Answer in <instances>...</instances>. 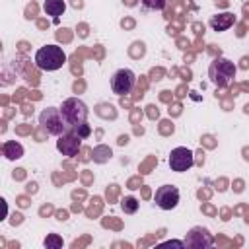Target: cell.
<instances>
[{"mask_svg":"<svg viewBox=\"0 0 249 249\" xmlns=\"http://www.w3.org/2000/svg\"><path fill=\"white\" fill-rule=\"evenodd\" d=\"M66 62V53L58 45H45L35 53V64L37 68L45 72H54L60 70Z\"/></svg>","mask_w":249,"mask_h":249,"instance_id":"obj_1","label":"cell"},{"mask_svg":"<svg viewBox=\"0 0 249 249\" xmlns=\"http://www.w3.org/2000/svg\"><path fill=\"white\" fill-rule=\"evenodd\" d=\"M39 124L51 136H62L64 132L70 130V126L66 124V121H64V117H62V113H60L58 107H47V109H43L41 115H39Z\"/></svg>","mask_w":249,"mask_h":249,"instance_id":"obj_2","label":"cell"},{"mask_svg":"<svg viewBox=\"0 0 249 249\" xmlns=\"http://www.w3.org/2000/svg\"><path fill=\"white\" fill-rule=\"evenodd\" d=\"M58 109H60V113H62V117H64V121H66V124H68L70 128L76 126V124L86 123L88 113H89V111H88V105H86L82 99H78V97H68V99H64Z\"/></svg>","mask_w":249,"mask_h":249,"instance_id":"obj_3","label":"cell"},{"mask_svg":"<svg viewBox=\"0 0 249 249\" xmlns=\"http://www.w3.org/2000/svg\"><path fill=\"white\" fill-rule=\"evenodd\" d=\"M208 76H210V82H212L214 86L224 88V86H228V84L231 82V78L235 76V66H233L231 60L218 56V58H214V60L210 62V66H208Z\"/></svg>","mask_w":249,"mask_h":249,"instance_id":"obj_4","label":"cell"},{"mask_svg":"<svg viewBox=\"0 0 249 249\" xmlns=\"http://www.w3.org/2000/svg\"><path fill=\"white\" fill-rule=\"evenodd\" d=\"M136 84V74L130 68H121L111 76V89L117 95H126Z\"/></svg>","mask_w":249,"mask_h":249,"instance_id":"obj_5","label":"cell"},{"mask_svg":"<svg viewBox=\"0 0 249 249\" xmlns=\"http://www.w3.org/2000/svg\"><path fill=\"white\" fill-rule=\"evenodd\" d=\"M167 163H169V169H171V171L183 173V171H187V169H191V167L195 165V156H193V152H191L189 148L177 146V148L171 150Z\"/></svg>","mask_w":249,"mask_h":249,"instance_id":"obj_6","label":"cell"},{"mask_svg":"<svg viewBox=\"0 0 249 249\" xmlns=\"http://www.w3.org/2000/svg\"><path fill=\"white\" fill-rule=\"evenodd\" d=\"M156 206L161 210H173L179 204V189L175 185H161L156 191Z\"/></svg>","mask_w":249,"mask_h":249,"instance_id":"obj_7","label":"cell"},{"mask_svg":"<svg viewBox=\"0 0 249 249\" xmlns=\"http://www.w3.org/2000/svg\"><path fill=\"white\" fill-rule=\"evenodd\" d=\"M212 243H214L212 235L202 226L191 228V231L187 233V239H185V247H191V249H208V247H212Z\"/></svg>","mask_w":249,"mask_h":249,"instance_id":"obj_8","label":"cell"},{"mask_svg":"<svg viewBox=\"0 0 249 249\" xmlns=\"http://www.w3.org/2000/svg\"><path fill=\"white\" fill-rule=\"evenodd\" d=\"M80 146H82V138L76 136L72 130H68L62 136H58V142H56L58 152H62L64 156H76L78 150H80Z\"/></svg>","mask_w":249,"mask_h":249,"instance_id":"obj_9","label":"cell"},{"mask_svg":"<svg viewBox=\"0 0 249 249\" xmlns=\"http://www.w3.org/2000/svg\"><path fill=\"white\" fill-rule=\"evenodd\" d=\"M235 23V16L231 12H224V14H218V16H212L208 25L214 29V31H228L231 25Z\"/></svg>","mask_w":249,"mask_h":249,"instance_id":"obj_10","label":"cell"},{"mask_svg":"<svg viewBox=\"0 0 249 249\" xmlns=\"http://www.w3.org/2000/svg\"><path fill=\"white\" fill-rule=\"evenodd\" d=\"M2 154L6 156V160H12V161L19 160L23 156V146L16 140H8V142L2 144Z\"/></svg>","mask_w":249,"mask_h":249,"instance_id":"obj_11","label":"cell"},{"mask_svg":"<svg viewBox=\"0 0 249 249\" xmlns=\"http://www.w3.org/2000/svg\"><path fill=\"white\" fill-rule=\"evenodd\" d=\"M43 10H45L47 16H53V18L56 19L58 16L64 14L66 2H64V0H45V2H43Z\"/></svg>","mask_w":249,"mask_h":249,"instance_id":"obj_12","label":"cell"},{"mask_svg":"<svg viewBox=\"0 0 249 249\" xmlns=\"http://www.w3.org/2000/svg\"><path fill=\"white\" fill-rule=\"evenodd\" d=\"M121 208H123L124 214H134L138 210V200L134 196H124L121 200Z\"/></svg>","mask_w":249,"mask_h":249,"instance_id":"obj_13","label":"cell"},{"mask_svg":"<svg viewBox=\"0 0 249 249\" xmlns=\"http://www.w3.org/2000/svg\"><path fill=\"white\" fill-rule=\"evenodd\" d=\"M70 130H72V132H74L76 136H80L82 140H84V138H88V136L91 134V126H89L88 123H82V124H76V126H72Z\"/></svg>","mask_w":249,"mask_h":249,"instance_id":"obj_14","label":"cell"},{"mask_svg":"<svg viewBox=\"0 0 249 249\" xmlns=\"http://www.w3.org/2000/svg\"><path fill=\"white\" fill-rule=\"evenodd\" d=\"M142 6L146 10H163L165 8V0H142Z\"/></svg>","mask_w":249,"mask_h":249,"instance_id":"obj_15","label":"cell"},{"mask_svg":"<svg viewBox=\"0 0 249 249\" xmlns=\"http://www.w3.org/2000/svg\"><path fill=\"white\" fill-rule=\"evenodd\" d=\"M45 247H62V239H60L58 235L51 233V235H47V239H45Z\"/></svg>","mask_w":249,"mask_h":249,"instance_id":"obj_16","label":"cell"}]
</instances>
